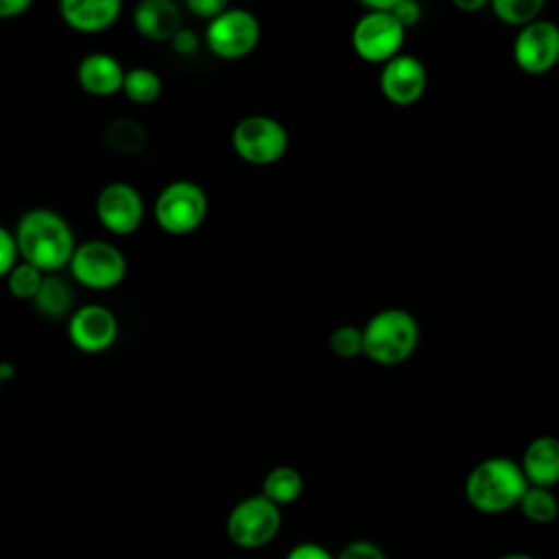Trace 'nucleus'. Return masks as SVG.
I'll list each match as a JSON object with an SVG mask.
<instances>
[{
	"label": "nucleus",
	"instance_id": "aec40b11",
	"mask_svg": "<svg viewBox=\"0 0 559 559\" xmlns=\"http://www.w3.org/2000/svg\"><path fill=\"white\" fill-rule=\"evenodd\" d=\"M35 308L39 314L48 319H61L72 308V288L70 284L59 275H44V282L33 297Z\"/></svg>",
	"mask_w": 559,
	"mask_h": 559
},
{
	"label": "nucleus",
	"instance_id": "20e7f679",
	"mask_svg": "<svg viewBox=\"0 0 559 559\" xmlns=\"http://www.w3.org/2000/svg\"><path fill=\"white\" fill-rule=\"evenodd\" d=\"M282 528V509L262 493L238 500L225 520V533L236 548L260 550L269 546Z\"/></svg>",
	"mask_w": 559,
	"mask_h": 559
},
{
	"label": "nucleus",
	"instance_id": "6ab92c4d",
	"mask_svg": "<svg viewBox=\"0 0 559 559\" xmlns=\"http://www.w3.org/2000/svg\"><path fill=\"white\" fill-rule=\"evenodd\" d=\"M260 493L266 500H271L273 504H277L280 509L286 504H293L304 493V476L299 474V469H295L290 465H277V467L269 469L266 476L262 478Z\"/></svg>",
	"mask_w": 559,
	"mask_h": 559
},
{
	"label": "nucleus",
	"instance_id": "7ed1b4c3",
	"mask_svg": "<svg viewBox=\"0 0 559 559\" xmlns=\"http://www.w3.org/2000/svg\"><path fill=\"white\" fill-rule=\"evenodd\" d=\"M419 325L408 310L384 308L362 328V354L378 365H400L415 352Z\"/></svg>",
	"mask_w": 559,
	"mask_h": 559
},
{
	"label": "nucleus",
	"instance_id": "412c9836",
	"mask_svg": "<svg viewBox=\"0 0 559 559\" xmlns=\"http://www.w3.org/2000/svg\"><path fill=\"white\" fill-rule=\"evenodd\" d=\"M518 509L524 515V520L539 526L550 524L559 518V500L552 493V489H544V487L528 485L524 496L518 502Z\"/></svg>",
	"mask_w": 559,
	"mask_h": 559
},
{
	"label": "nucleus",
	"instance_id": "9b49d317",
	"mask_svg": "<svg viewBox=\"0 0 559 559\" xmlns=\"http://www.w3.org/2000/svg\"><path fill=\"white\" fill-rule=\"evenodd\" d=\"M96 216L107 231L116 236H129L140 227L144 218V201L131 183L114 181L98 192Z\"/></svg>",
	"mask_w": 559,
	"mask_h": 559
},
{
	"label": "nucleus",
	"instance_id": "dca6fc26",
	"mask_svg": "<svg viewBox=\"0 0 559 559\" xmlns=\"http://www.w3.org/2000/svg\"><path fill=\"white\" fill-rule=\"evenodd\" d=\"M124 68L120 61L107 52H92L81 59L76 79L79 85L92 96H111L122 90Z\"/></svg>",
	"mask_w": 559,
	"mask_h": 559
},
{
	"label": "nucleus",
	"instance_id": "7c9ffc66",
	"mask_svg": "<svg viewBox=\"0 0 559 559\" xmlns=\"http://www.w3.org/2000/svg\"><path fill=\"white\" fill-rule=\"evenodd\" d=\"M173 48L179 52V55H192L197 48H199V37L194 31L190 28H179V33L170 39Z\"/></svg>",
	"mask_w": 559,
	"mask_h": 559
},
{
	"label": "nucleus",
	"instance_id": "c9c22d12",
	"mask_svg": "<svg viewBox=\"0 0 559 559\" xmlns=\"http://www.w3.org/2000/svg\"><path fill=\"white\" fill-rule=\"evenodd\" d=\"M2 384H4V382H2V378H0V389H2Z\"/></svg>",
	"mask_w": 559,
	"mask_h": 559
},
{
	"label": "nucleus",
	"instance_id": "39448f33",
	"mask_svg": "<svg viewBox=\"0 0 559 559\" xmlns=\"http://www.w3.org/2000/svg\"><path fill=\"white\" fill-rule=\"evenodd\" d=\"M157 225L173 236H186L201 227L207 216V197L194 181H173L155 199L153 207Z\"/></svg>",
	"mask_w": 559,
	"mask_h": 559
},
{
	"label": "nucleus",
	"instance_id": "f8f14e48",
	"mask_svg": "<svg viewBox=\"0 0 559 559\" xmlns=\"http://www.w3.org/2000/svg\"><path fill=\"white\" fill-rule=\"evenodd\" d=\"M118 321L114 312L98 304L81 306L70 314L68 338L85 354H100L116 343Z\"/></svg>",
	"mask_w": 559,
	"mask_h": 559
},
{
	"label": "nucleus",
	"instance_id": "5701e85b",
	"mask_svg": "<svg viewBox=\"0 0 559 559\" xmlns=\"http://www.w3.org/2000/svg\"><path fill=\"white\" fill-rule=\"evenodd\" d=\"M491 9L500 22L524 28L535 20H539V13L544 11V2L542 0H491Z\"/></svg>",
	"mask_w": 559,
	"mask_h": 559
},
{
	"label": "nucleus",
	"instance_id": "2f4dec72",
	"mask_svg": "<svg viewBox=\"0 0 559 559\" xmlns=\"http://www.w3.org/2000/svg\"><path fill=\"white\" fill-rule=\"evenodd\" d=\"M31 9L28 0H0V20H13Z\"/></svg>",
	"mask_w": 559,
	"mask_h": 559
},
{
	"label": "nucleus",
	"instance_id": "423d86ee",
	"mask_svg": "<svg viewBox=\"0 0 559 559\" xmlns=\"http://www.w3.org/2000/svg\"><path fill=\"white\" fill-rule=\"evenodd\" d=\"M231 146L242 162L269 166L284 157L288 148V133L280 120L255 114L236 122L231 131Z\"/></svg>",
	"mask_w": 559,
	"mask_h": 559
},
{
	"label": "nucleus",
	"instance_id": "4468645a",
	"mask_svg": "<svg viewBox=\"0 0 559 559\" xmlns=\"http://www.w3.org/2000/svg\"><path fill=\"white\" fill-rule=\"evenodd\" d=\"M518 463L528 485L552 489L559 483V439L552 435L533 439Z\"/></svg>",
	"mask_w": 559,
	"mask_h": 559
},
{
	"label": "nucleus",
	"instance_id": "6e6552de",
	"mask_svg": "<svg viewBox=\"0 0 559 559\" xmlns=\"http://www.w3.org/2000/svg\"><path fill=\"white\" fill-rule=\"evenodd\" d=\"M260 41V22L245 9H225L207 22L205 44L221 59H242Z\"/></svg>",
	"mask_w": 559,
	"mask_h": 559
},
{
	"label": "nucleus",
	"instance_id": "a211bd4d",
	"mask_svg": "<svg viewBox=\"0 0 559 559\" xmlns=\"http://www.w3.org/2000/svg\"><path fill=\"white\" fill-rule=\"evenodd\" d=\"M103 142L118 155H140L148 144V131L135 118H114L103 129Z\"/></svg>",
	"mask_w": 559,
	"mask_h": 559
},
{
	"label": "nucleus",
	"instance_id": "9d476101",
	"mask_svg": "<svg viewBox=\"0 0 559 559\" xmlns=\"http://www.w3.org/2000/svg\"><path fill=\"white\" fill-rule=\"evenodd\" d=\"M513 59L526 74H546L559 61V26L550 20H535L520 28L513 41Z\"/></svg>",
	"mask_w": 559,
	"mask_h": 559
},
{
	"label": "nucleus",
	"instance_id": "f03ea898",
	"mask_svg": "<svg viewBox=\"0 0 559 559\" xmlns=\"http://www.w3.org/2000/svg\"><path fill=\"white\" fill-rule=\"evenodd\" d=\"M528 483L518 461L509 456H489L476 463L463 485L469 507L485 515H500L518 509Z\"/></svg>",
	"mask_w": 559,
	"mask_h": 559
},
{
	"label": "nucleus",
	"instance_id": "c756f323",
	"mask_svg": "<svg viewBox=\"0 0 559 559\" xmlns=\"http://www.w3.org/2000/svg\"><path fill=\"white\" fill-rule=\"evenodd\" d=\"M188 9L197 15V17H201V20H214L216 15H221L225 9H227V4L223 2V0H188Z\"/></svg>",
	"mask_w": 559,
	"mask_h": 559
},
{
	"label": "nucleus",
	"instance_id": "2eb2a0df",
	"mask_svg": "<svg viewBox=\"0 0 559 559\" xmlns=\"http://www.w3.org/2000/svg\"><path fill=\"white\" fill-rule=\"evenodd\" d=\"M133 26L151 41H170L181 28V11L170 0H144L133 9Z\"/></svg>",
	"mask_w": 559,
	"mask_h": 559
},
{
	"label": "nucleus",
	"instance_id": "0eeeda50",
	"mask_svg": "<svg viewBox=\"0 0 559 559\" xmlns=\"http://www.w3.org/2000/svg\"><path fill=\"white\" fill-rule=\"evenodd\" d=\"M68 266L72 277L92 290H109L127 275L124 253L107 240H87L76 245Z\"/></svg>",
	"mask_w": 559,
	"mask_h": 559
},
{
	"label": "nucleus",
	"instance_id": "f3484780",
	"mask_svg": "<svg viewBox=\"0 0 559 559\" xmlns=\"http://www.w3.org/2000/svg\"><path fill=\"white\" fill-rule=\"evenodd\" d=\"M118 0H63L59 4L61 20L81 33H98L109 28L120 15Z\"/></svg>",
	"mask_w": 559,
	"mask_h": 559
},
{
	"label": "nucleus",
	"instance_id": "72a5a7b5",
	"mask_svg": "<svg viewBox=\"0 0 559 559\" xmlns=\"http://www.w3.org/2000/svg\"><path fill=\"white\" fill-rule=\"evenodd\" d=\"M496 559H537V557H533L531 552H524V550H509V552L498 555Z\"/></svg>",
	"mask_w": 559,
	"mask_h": 559
},
{
	"label": "nucleus",
	"instance_id": "393cba45",
	"mask_svg": "<svg viewBox=\"0 0 559 559\" xmlns=\"http://www.w3.org/2000/svg\"><path fill=\"white\" fill-rule=\"evenodd\" d=\"M328 345L330 352L338 358H356L362 354V328L338 325L330 332Z\"/></svg>",
	"mask_w": 559,
	"mask_h": 559
},
{
	"label": "nucleus",
	"instance_id": "ddd939ff",
	"mask_svg": "<svg viewBox=\"0 0 559 559\" xmlns=\"http://www.w3.org/2000/svg\"><path fill=\"white\" fill-rule=\"evenodd\" d=\"M428 85V74L424 63L413 55H397L384 63L380 72V90L382 96L397 105L408 107L415 105Z\"/></svg>",
	"mask_w": 559,
	"mask_h": 559
},
{
	"label": "nucleus",
	"instance_id": "cd10ccee",
	"mask_svg": "<svg viewBox=\"0 0 559 559\" xmlns=\"http://www.w3.org/2000/svg\"><path fill=\"white\" fill-rule=\"evenodd\" d=\"M284 559H336V555L319 542H299L286 552Z\"/></svg>",
	"mask_w": 559,
	"mask_h": 559
},
{
	"label": "nucleus",
	"instance_id": "a878e982",
	"mask_svg": "<svg viewBox=\"0 0 559 559\" xmlns=\"http://www.w3.org/2000/svg\"><path fill=\"white\" fill-rule=\"evenodd\" d=\"M336 559H389V555L371 539H352L336 552Z\"/></svg>",
	"mask_w": 559,
	"mask_h": 559
},
{
	"label": "nucleus",
	"instance_id": "bb28decb",
	"mask_svg": "<svg viewBox=\"0 0 559 559\" xmlns=\"http://www.w3.org/2000/svg\"><path fill=\"white\" fill-rule=\"evenodd\" d=\"M17 264V245L13 231L0 225V277L9 275V271Z\"/></svg>",
	"mask_w": 559,
	"mask_h": 559
},
{
	"label": "nucleus",
	"instance_id": "b1692460",
	"mask_svg": "<svg viewBox=\"0 0 559 559\" xmlns=\"http://www.w3.org/2000/svg\"><path fill=\"white\" fill-rule=\"evenodd\" d=\"M41 282H44V273L39 269L31 266L28 262H17L7 275L9 293L15 299H24V301H33Z\"/></svg>",
	"mask_w": 559,
	"mask_h": 559
},
{
	"label": "nucleus",
	"instance_id": "f257e3e1",
	"mask_svg": "<svg viewBox=\"0 0 559 559\" xmlns=\"http://www.w3.org/2000/svg\"><path fill=\"white\" fill-rule=\"evenodd\" d=\"M13 236L22 262H28L44 275L68 266L76 249L68 221L48 207H33L24 212Z\"/></svg>",
	"mask_w": 559,
	"mask_h": 559
},
{
	"label": "nucleus",
	"instance_id": "473e14b6",
	"mask_svg": "<svg viewBox=\"0 0 559 559\" xmlns=\"http://www.w3.org/2000/svg\"><path fill=\"white\" fill-rule=\"evenodd\" d=\"M485 4H487L485 0H454V7L461 9V11H478Z\"/></svg>",
	"mask_w": 559,
	"mask_h": 559
},
{
	"label": "nucleus",
	"instance_id": "c85d7f7f",
	"mask_svg": "<svg viewBox=\"0 0 559 559\" xmlns=\"http://www.w3.org/2000/svg\"><path fill=\"white\" fill-rule=\"evenodd\" d=\"M391 15L395 17V22L406 31L408 26H415L421 17V7L415 0H397Z\"/></svg>",
	"mask_w": 559,
	"mask_h": 559
},
{
	"label": "nucleus",
	"instance_id": "4be33fe9",
	"mask_svg": "<svg viewBox=\"0 0 559 559\" xmlns=\"http://www.w3.org/2000/svg\"><path fill=\"white\" fill-rule=\"evenodd\" d=\"M120 92L138 105H151L162 94V79L148 68H131L124 72Z\"/></svg>",
	"mask_w": 559,
	"mask_h": 559
},
{
	"label": "nucleus",
	"instance_id": "1a4fd4ad",
	"mask_svg": "<svg viewBox=\"0 0 559 559\" xmlns=\"http://www.w3.org/2000/svg\"><path fill=\"white\" fill-rule=\"evenodd\" d=\"M404 44V28L391 13L367 11L352 28L354 52L369 63H386L400 55Z\"/></svg>",
	"mask_w": 559,
	"mask_h": 559
},
{
	"label": "nucleus",
	"instance_id": "f704fd0d",
	"mask_svg": "<svg viewBox=\"0 0 559 559\" xmlns=\"http://www.w3.org/2000/svg\"><path fill=\"white\" fill-rule=\"evenodd\" d=\"M13 376H15V369H13V365H11V362H7V360H0V378H2V382L11 380Z\"/></svg>",
	"mask_w": 559,
	"mask_h": 559
}]
</instances>
